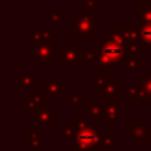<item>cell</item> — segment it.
Returning a JSON list of instances; mask_svg holds the SVG:
<instances>
[{
  "instance_id": "obj_24",
  "label": "cell",
  "mask_w": 151,
  "mask_h": 151,
  "mask_svg": "<svg viewBox=\"0 0 151 151\" xmlns=\"http://www.w3.org/2000/svg\"><path fill=\"white\" fill-rule=\"evenodd\" d=\"M147 50L146 45L141 41H137V42H127L125 48V53L126 55H133V56H141L145 55Z\"/></svg>"
},
{
  "instance_id": "obj_16",
  "label": "cell",
  "mask_w": 151,
  "mask_h": 151,
  "mask_svg": "<svg viewBox=\"0 0 151 151\" xmlns=\"http://www.w3.org/2000/svg\"><path fill=\"white\" fill-rule=\"evenodd\" d=\"M139 88L143 93V101L151 104V72H139Z\"/></svg>"
},
{
  "instance_id": "obj_18",
  "label": "cell",
  "mask_w": 151,
  "mask_h": 151,
  "mask_svg": "<svg viewBox=\"0 0 151 151\" xmlns=\"http://www.w3.org/2000/svg\"><path fill=\"white\" fill-rule=\"evenodd\" d=\"M17 77H19V80H20L17 89L20 91L25 90V89H31V90H35V89H36V83H35V80H36V77H37L36 72H31V73L19 72Z\"/></svg>"
},
{
  "instance_id": "obj_12",
  "label": "cell",
  "mask_w": 151,
  "mask_h": 151,
  "mask_svg": "<svg viewBox=\"0 0 151 151\" xmlns=\"http://www.w3.org/2000/svg\"><path fill=\"white\" fill-rule=\"evenodd\" d=\"M32 121L36 122V126H44V127H52L55 126V109L47 107L42 109L32 118Z\"/></svg>"
},
{
  "instance_id": "obj_26",
  "label": "cell",
  "mask_w": 151,
  "mask_h": 151,
  "mask_svg": "<svg viewBox=\"0 0 151 151\" xmlns=\"http://www.w3.org/2000/svg\"><path fill=\"white\" fill-rule=\"evenodd\" d=\"M65 101L68 102V104H70L73 109H77V107L80 106V104H85V98L81 96L78 90H73L69 96H66Z\"/></svg>"
},
{
  "instance_id": "obj_19",
  "label": "cell",
  "mask_w": 151,
  "mask_h": 151,
  "mask_svg": "<svg viewBox=\"0 0 151 151\" xmlns=\"http://www.w3.org/2000/svg\"><path fill=\"white\" fill-rule=\"evenodd\" d=\"M96 68H97V76H98V77H102V74H104L105 72H114L117 66L114 65L111 58H109L107 56H105L104 53H101Z\"/></svg>"
},
{
  "instance_id": "obj_29",
  "label": "cell",
  "mask_w": 151,
  "mask_h": 151,
  "mask_svg": "<svg viewBox=\"0 0 151 151\" xmlns=\"http://www.w3.org/2000/svg\"><path fill=\"white\" fill-rule=\"evenodd\" d=\"M123 66L129 70H139V56L126 55Z\"/></svg>"
},
{
  "instance_id": "obj_17",
  "label": "cell",
  "mask_w": 151,
  "mask_h": 151,
  "mask_svg": "<svg viewBox=\"0 0 151 151\" xmlns=\"http://www.w3.org/2000/svg\"><path fill=\"white\" fill-rule=\"evenodd\" d=\"M102 42H109V44L117 45V47L125 49L126 45H127V41L123 37L122 32L119 29H110L104 37H102Z\"/></svg>"
},
{
  "instance_id": "obj_31",
  "label": "cell",
  "mask_w": 151,
  "mask_h": 151,
  "mask_svg": "<svg viewBox=\"0 0 151 151\" xmlns=\"http://www.w3.org/2000/svg\"><path fill=\"white\" fill-rule=\"evenodd\" d=\"M83 8H85L86 12H96L97 0H83Z\"/></svg>"
},
{
  "instance_id": "obj_13",
  "label": "cell",
  "mask_w": 151,
  "mask_h": 151,
  "mask_svg": "<svg viewBox=\"0 0 151 151\" xmlns=\"http://www.w3.org/2000/svg\"><path fill=\"white\" fill-rule=\"evenodd\" d=\"M119 31L122 32L123 37L127 42H137L141 41V28L139 24H131V23H122L119 25Z\"/></svg>"
},
{
  "instance_id": "obj_22",
  "label": "cell",
  "mask_w": 151,
  "mask_h": 151,
  "mask_svg": "<svg viewBox=\"0 0 151 151\" xmlns=\"http://www.w3.org/2000/svg\"><path fill=\"white\" fill-rule=\"evenodd\" d=\"M139 25L151 24V1L149 3H139Z\"/></svg>"
},
{
  "instance_id": "obj_21",
  "label": "cell",
  "mask_w": 151,
  "mask_h": 151,
  "mask_svg": "<svg viewBox=\"0 0 151 151\" xmlns=\"http://www.w3.org/2000/svg\"><path fill=\"white\" fill-rule=\"evenodd\" d=\"M101 151H113L115 149V134L113 131L101 133Z\"/></svg>"
},
{
  "instance_id": "obj_10",
  "label": "cell",
  "mask_w": 151,
  "mask_h": 151,
  "mask_svg": "<svg viewBox=\"0 0 151 151\" xmlns=\"http://www.w3.org/2000/svg\"><path fill=\"white\" fill-rule=\"evenodd\" d=\"M104 107H105V114H106V121L107 125L110 127L115 126V123L119 121L121 117V104L115 101L114 97L107 99V102H104Z\"/></svg>"
},
{
  "instance_id": "obj_7",
  "label": "cell",
  "mask_w": 151,
  "mask_h": 151,
  "mask_svg": "<svg viewBox=\"0 0 151 151\" xmlns=\"http://www.w3.org/2000/svg\"><path fill=\"white\" fill-rule=\"evenodd\" d=\"M41 90L49 97H66V83L58 77H44L41 80Z\"/></svg>"
},
{
  "instance_id": "obj_5",
  "label": "cell",
  "mask_w": 151,
  "mask_h": 151,
  "mask_svg": "<svg viewBox=\"0 0 151 151\" xmlns=\"http://www.w3.org/2000/svg\"><path fill=\"white\" fill-rule=\"evenodd\" d=\"M80 45L78 41H68L65 48H56V53L60 55V65L61 66H78L80 57H78Z\"/></svg>"
},
{
  "instance_id": "obj_6",
  "label": "cell",
  "mask_w": 151,
  "mask_h": 151,
  "mask_svg": "<svg viewBox=\"0 0 151 151\" xmlns=\"http://www.w3.org/2000/svg\"><path fill=\"white\" fill-rule=\"evenodd\" d=\"M149 137V126L143 119H134L133 125L126 127V138L131 139L134 145H146Z\"/></svg>"
},
{
  "instance_id": "obj_32",
  "label": "cell",
  "mask_w": 151,
  "mask_h": 151,
  "mask_svg": "<svg viewBox=\"0 0 151 151\" xmlns=\"http://www.w3.org/2000/svg\"><path fill=\"white\" fill-rule=\"evenodd\" d=\"M146 145H151V122L149 126V137H147V139H146Z\"/></svg>"
},
{
  "instance_id": "obj_8",
  "label": "cell",
  "mask_w": 151,
  "mask_h": 151,
  "mask_svg": "<svg viewBox=\"0 0 151 151\" xmlns=\"http://www.w3.org/2000/svg\"><path fill=\"white\" fill-rule=\"evenodd\" d=\"M99 49H101V53H104L105 56L111 58V61L114 63L115 66H123L126 57L125 49L117 47V45L109 44V42H102V47Z\"/></svg>"
},
{
  "instance_id": "obj_35",
  "label": "cell",
  "mask_w": 151,
  "mask_h": 151,
  "mask_svg": "<svg viewBox=\"0 0 151 151\" xmlns=\"http://www.w3.org/2000/svg\"><path fill=\"white\" fill-rule=\"evenodd\" d=\"M150 65H151V63H150Z\"/></svg>"
},
{
  "instance_id": "obj_15",
  "label": "cell",
  "mask_w": 151,
  "mask_h": 151,
  "mask_svg": "<svg viewBox=\"0 0 151 151\" xmlns=\"http://www.w3.org/2000/svg\"><path fill=\"white\" fill-rule=\"evenodd\" d=\"M85 114L90 117L93 121H106V114H105L104 104H91V102H85L83 104Z\"/></svg>"
},
{
  "instance_id": "obj_30",
  "label": "cell",
  "mask_w": 151,
  "mask_h": 151,
  "mask_svg": "<svg viewBox=\"0 0 151 151\" xmlns=\"http://www.w3.org/2000/svg\"><path fill=\"white\" fill-rule=\"evenodd\" d=\"M60 138L61 139H73L74 138V130L73 127L68 126H61L60 127Z\"/></svg>"
},
{
  "instance_id": "obj_2",
  "label": "cell",
  "mask_w": 151,
  "mask_h": 151,
  "mask_svg": "<svg viewBox=\"0 0 151 151\" xmlns=\"http://www.w3.org/2000/svg\"><path fill=\"white\" fill-rule=\"evenodd\" d=\"M101 133L96 127L88 126L85 129L74 131V138L72 139L73 151H101Z\"/></svg>"
},
{
  "instance_id": "obj_3",
  "label": "cell",
  "mask_w": 151,
  "mask_h": 151,
  "mask_svg": "<svg viewBox=\"0 0 151 151\" xmlns=\"http://www.w3.org/2000/svg\"><path fill=\"white\" fill-rule=\"evenodd\" d=\"M29 57L36 63L37 66H53L55 65L56 47L47 44H35L31 42Z\"/></svg>"
},
{
  "instance_id": "obj_28",
  "label": "cell",
  "mask_w": 151,
  "mask_h": 151,
  "mask_svg": "<svg viewBox=\"0 0 151 151\" xmlns=\"http://www.w3.org/2000/svg\"><path fill=\"white\" fill-rule=\"evenodd\" d=\"M106 83H107V78L98 77V76L90 78V89L93 91H97V90L104 91V89L106 88Z\"/></svg>"
},
{
  "instance_id": "obj_11",
  "label": "cell",
  "mask_w": 151,
  "mask_h": 151,
  "mask_svg": "<svg viewBox=\"0 0 151 151\" xmlns=\"http://www.w3.org/2000/svg\"><path fill=\"white\" fill-rule=\"evenodd\" d=\"M24 143L28 145L31 150L39 151L42 146V134L37 130V126L33 125L29 127L28 131L24 133Z\"/></svg>"
},
{
  "instance_id": "obj_25",
  "label": "cell",
  "mask_w": 151,
  "mask_h": 151,
  "mask_svg": "<svg viewBox=\"0 0 151 151\" xmlns=\"http://www.w3.org/2000/svg\"><path fill=\"white\" fill-rule=\"evenodd\" d=\"M141 28V42L146 45V48L151 52V24H145L139 25Z\"/></svg>"
},
{
  "instance_id": "obj_20",
  "label": "cell",
  "mask_w": 151,
  "mask_h": 151,
  "mask_svg": "<svg viewBox=\"0 0 151 151\" xmlns=\"http://www.w3.org/2000/svg\"><path fill=\"white\" fill-rule=\"evenodd\" d=\"M102 96L107 97V98L119 97L121 96V83H118L117 81H115V78L107 77V83H106V88L102 91Z\"/></svg>"
},
{
  "instance_id": "obj_33",
  "label": "cell",
  "mask_w": 151,
  "mask_h": 151,
  "mask_svg": "<svg viewBox=\"0 0 151 151\" xmlns=\"http://www.w3.org/2000/svg\"><path fill=\"white\" fill-rule=\"evenodd\" d=\"M139 3H149V1H151V0H138Z\"/></svg>"
},
{
  "instance_id": "obj_4",
  "label": "cell",
  "mask_w": 151,
  "mask_h": 151,
  "mask_svg": "<svg viewBox=\"0 0 151 151\" xmlns=\"http://www.w3.org/2000/svg\"><path fill=\"white\" fill-rule=\"evenodd\" d=\"M24 104H25V107H24V114L29 115V118H33L40 110L47 109L48 104H49V96L45 93L44 90H31V94L29 96L24 97Z\"/></svg>"
},
{
  "instance_id": "obj_34",
  "label": "cell",
  "mask_w": 151,
  "mask_h": 151,
  "mask_svg": "<svg viewBox=\"0 0 151 151\" xmlns=\"http://www.w3.org/2000/svg\"><path fill=\"white\" fill-rule=\"evenodd\" d=\"M119 151H123V150H119Z\"/></svg>"
},
{
  "instance_id": "obj_27",
  "label": "cell",
  "mask_w": 151,
  "mask_h": 151,
  "mask_svg": "<svg viewBox=\"0 0 151 151\" xmlns=\"http://www.w3.org/2000/svg\"><path fill=\"white\" fill-rule=\"evenodd\" d=\"M48 20L53 24H65L66 23V12L65 11H53L48 15Z\"/></svg>"
},
{
  "instance_id": "obj_23",
  "label": "cell",
  "mask_w": 151,
  "mask_h": 151,
  "mask_svg": "<svg viewBox=\"0 0 151 151\" xmlns=\"http://www.w3.org/2000/svg\"><path fill=\"white\" fill-rule=\"evenodd\" d=\"M126 101L127 102L143 101V93H142L141 88L135 85H129L126 88Z\"/></svg>"
},
{
  "instance_id": "obj_1",
  "label": "cell",
  "mask_w": 151,
  "mask_h": 151,
  "mask_svg": "<svg viewBox=\"0 0 151 151\" xmlns=\"http://www.w3.org/2000/svg\"><path fill=\"white\" fill-rule=\"evenodd\" d=\"M73 31L72 35L78 37L81 42H90L97 35V19L89 15L86 11H80L77 17L72 19Z\"/></svg>"
},
{
  "instance_id": "obj_9",
  "label": "cell",
  "mask_w": 151,
  "mask_h": 151,
  "mask_svg": "<svg viewBox=\"0 0 151 151\" xmlns=\"http://www.w3.org/2000/svg\"><path fill=\"white\" fill-rule=\"evenodd\" d=\"M31 42L35 44H47V45H55V35L52 29H49L48 24H42L41 29L31 32Z\"/></svg>"
},
{
  "instance_id": "obj_14",
  "label": "cell",
  "mask_w": 151,
  "mask_h": 151,
  "mask_svg": "<svg viewBox=\"0 0 151 151\" xmlns=\"http://www.w3.org/2000/svg\"><path fill=\"white\" fill-rule=\"evenodd\" d=\"M99 55H101L99 48H90V49L80 48V50H78V57L85 64V66H97Z\"/></svg>"
}]
</instances>
